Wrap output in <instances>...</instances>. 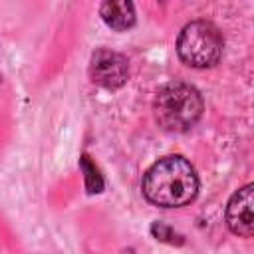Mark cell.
<instances>
[{
	"label": "cell",
	"instance_id": "1",
	"mask_svg": "<svg viewBox=\"0 0 254 254\" xmlns=\"http://www.w3.org/2000/svg\"><path fill=\"white\" fill-rule=\"evenodd\" d=\"M143 194L157 206H185L198 194L194 167L181 155H167L153 163L143 175Z\"/></svg>",
	"mask_w": 254,
	"mask_h": 254
},
{
	"label": "cell",
	"instance_id": "2",
	"mask_svg": "<svg viewBox=\"0 0 254 254\" xmlns=\"http://www.w3.org/2000/svg\"><path fill=\"white\" fill-rule=\"evenodd\" d=\"M153 111L157 123L165 131L183 133L198 123L204 111V103L198 89L190 83L171 81L157 91Z\"/></svg>",
	"mask_w": 254,
	"mask_h": 254
},
{
	"label": "cell",
	"instance_id": "3",
	"mask_svg": "<svg viewBox=\"0 0 254 254\" xmlns=\"http://www.w3.org/2000/svg\"><path fill=\"white\" fill-rule=\"evenodd\" d=\"M224 40L208 20L189 22L177 38V54L190 67H210L222 56Z\"/></svg>",
	"mask_w": 254,
	"mask_h": 254
},
{
	"label": "cell",
	"instance_id": "4",
	"mask_svg": "<svg viewBox=\"0 0 254 254\" xmlns=\"http://www.w3.org/2000/svg\"><path fill=\"white\" fill-rule=\"evenodd\" d=\"M89 77L93 83H97L105 89H117L129 77V64H127L125 56H121L119 52L99 48L91 54Z\"/></svg>",
	"mask_w": 254,
	"mask_h": 254
},
{
	"label": "cell",
	"instance_id": "5",
	"mask_svg": "<svg viewBox=\"0 0 254 254\" xmlns=\"http://www.w3.org/2000/svg\"><path fill=\"white\" fill-rule=\"evenodd\" d=\"M252 190L254 187L248 183L238 189L228 204H226V224L236 236L250 238L254 234V214H252Z\"/></svg>",
	"mask_w": 254,
	"mask_h": 254
},
{
	"label": "cell",
	"instance_id": "6",
	"mask_svg": "<svg viewBox=\"0 0 254 254\" xmlns=\"http://www.w3.org/2000/svg\"><path fill=\"white\" fill-rule=\"evenodd\" d=\"M99 14L103 22L117 32L129 30L135 24V6L127 0H107L101 4Z\"/></svg>",
	"mask_w": 254,
	"mask_h": 254
},
{
	"label": "cell",
	"instance_id": "7",
	"mask_svg": "<svg viewBox=\"0 0 254 254\" xmlns=\"http://www.w3.org/2000/svg\"><path fill=\"white\" fill-rule=\"evenodd\" d=\"M81 169H83V173H85V189H87V192H101V189H103V179H101L99 171L95 169V165L89 161L87 155L81 157Z\"/></svg>",
	"mask_w": 254,
	"mask_h": 254
},
{
	"label": "cell",
	"instance_id": "8",
	"mask_svg": "<svg viewBox=\"0 0 254 254\" xmlns=\"http://www.w3.org/2000/svg\"><path fill=\"white\" fill-rule=\"evenodd\" d=\"M151 234L157 240H163V242H169V244H183V236L177 234L171 226H167L163 222H153L151 224Z\"/></svg>",
	"mask_w": 254,
	"mask_h": 254
}]
</instances>
